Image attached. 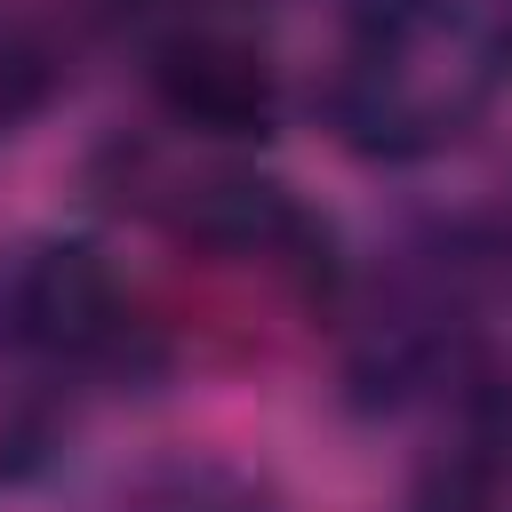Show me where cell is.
Here are the masks:
<instances>
[{
  "mask_svg": "<svg viewBox=\"0 0 512 512\" xmlns=\"http://www.w3.org/2000/svg\"><path fill=\"white\" fill-rule=\"evenodd\" d=\"M496 80V40L456 0H368L360 48L336 80V128L360 152H432Z\"/></svg>",
  "mask_w": 512,
  "mask_h": 512,
  "instance_id": "1",
  "label": "cell"
},
{
  "mask_svg": "<svg viewBox=\"0 0 512 512\" xmlns=\"http://www.w3.org/2000/svg\"><path fill=\"white\" fill-rule=\"evenodd\" d=\"M0 312L24 344L56 352V360H104L128 336V296L112 280V264L88 240H40L16 256Z\"/></svg>",
  "mask_w": 512,
  "mask_h": 512,
  "instance_id": "2",
  "label": "cell"
},
{
  "mask_svg": "<svg viewBox=\"0 0 512 512\" xmlns=\"http://www.w3.org/2000/svg\"><path fill=\"white\" fill-rule=\"evenodd\" d=\"M152 80H160L168 120H184L200 136H264L280 120L272 56L224 24H176L152 56Z\"/></svg>",
  "mask_w": 512,
  "mask_h": 512,
  "instance_id": "3",
  "label": "cell"
},
{
  "mask_svg": "<svg viewBox=\"0 0 512 512\" xmlns=\"http://www.w3.org/2000/svg\"><path fill=\"white\" fill-rule=\"evenodd\" d=\"M184 232L216 256L280 264V272H312L328 256V224L272 176H200L184 200Z\"/></svg>",
  "mask_w": 512,
  "mask_h": 512,
  "instance_id": "4",
  "label": "cell"
},
{
  "mask_svg": "<svg viewBox=\"0 0 512 512\" xmlns=\"http://www.w3.org/2000/svg\"><path fill=\"white\" fill-rule=\"evenodd\" d=\"M128 512H264V504H256V488H248L240 472H224V464H168V472H152V480L128 496Z\"/></svg>",
  "mask_w": 512,
  "mask_h": 512,
  "instance_id": "5",
  "label": "cell"
},
{
  "mask_svg": "<svg viewBox=\"0 0 512 512\" xmlns=\"http://www.w3.org/2000/svg\"><path fill=\"white\" fill-rule=\"evenodd\" d=\"M416 512H496V504H488V496H480L472 480H448V488H432V496H424Z\"/></svg>",
  "mask_w": 512,
  "mask_h": 512,
  "instance_id": "6",
  "label": "cell"
}]
</instances>
